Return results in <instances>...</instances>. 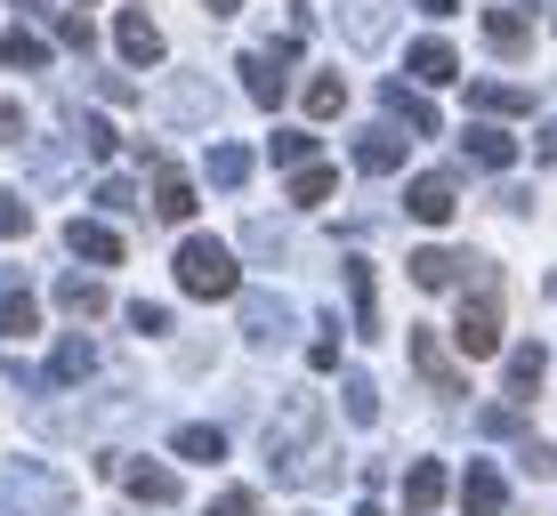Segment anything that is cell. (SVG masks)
Wrapping results in <instances>:
<instances>
[{
  "label": "cell",
  "mask_w": 557,
  "mask_h": 516,
  "mask_svg": "<svg viewBox=\"0 0 557 516\" xmlns=\"http://www.w3.org/2000/svg\"><path fill=\"white\" fill-rule=\"evenodd\" d=\"M170 266H178V291H186V299H235V291H243L235 251H226V242H210V235H186Z\"/></svg>",
  "instance_id": "obj_1"
},
{
  "label": "cell",
  "mask_w": 557,
  "mask_h": 516,
  "mask_svg": "<svg viewBox=\"0 0 557 516\" xmlns=\"http://www.w3.org/2000/svg\"><path fill=\"white\" fill-rule=\"evenodd\" d=\"M65 508H73V484L57 468H33V461L0 468V516H65Z\"/></svg>",
  "instance_id": "obj_2"
},
{
  "label": "cell",
  "mask_w": 557,
  "mask_h": 516,
  "mask_svg": "<svg viewBox=\"0 0 557 516\" xmlns=\"http://www.w3.org/2000/svg\"><path fill=\"white\" fill-rule=\"evenodd\" d=\"M323 436V404L315 395H292V404L275 412V428H267V468L283 476V484H299V452H315Z\"/></svg>",
  "instance_id": "obj_3"
},
{
  "label": "cell",
  "mask_w": 557,
  "mask_h": 516,
  "mask_svg": "<svg viewBox=\"0 0 557 516\" xmlns=\"http://www.w3.org/2000/svg\"><path fill=\"white\" fill-rule=\"evenodd\" d=\"M453 339H460V355H502V291H469L460 299V315H453Z\"/></svg>",
  "instance_id": "obj_4"
},
{
  "label": "cell",
  "mask_w": 557,
  "mask_h": 516,
  "mask_svg": "<svg viewBox=\"0 0 557 516\" xmlns=\"http://www.w3.org/2000/svg\"><path fill=\"white\" fill-rule=\"evenodd\" d=\"M412 282H420V291H453V282L485 291L493 266H485V259H469V251H436V242H429V251H412Z\"/></svg>",
  "instance_id": "obj_5"
},
{
  "label": "cell",
  "mask_w": 557,
  "mask_h": 516,
  "mask_svg": "<svg viewBox=\"0 0 557 516\" xmlns=\"http://www.w3.org/2000/svg\"><path fill=\"white\" fill-rule=\"evenodd\" d=\"M153 218H162V226H186V218H195V210H202V194H195V178H186V169L178 162H153Z\"/></svg>",
  "instance_id": "obj_6"
},
{
  "label": "cell",
  "mask_w": 557,
  "mask_h": 516,
  "mask_svg": "<svg viewBox=\"0 0 557 516\" xmlns=\"http://www.w3.org/2000/svg\"><path fill=\"white\" fill-rule=\"evenodd\" d=\"M113 49H122V65H162V25H153L146 9H113Z\"/></svg>",
  "instance_id": "obj_7"
},
{
  "label": "cell",
  "mask_w": 557,
  "mask_h": 516,
  "mask_svg": "<svg viewBox=\"0 0 557 516\" xmlns=\"http://www.w3.org/2000/svg\"><path fill=\"white\" fill-rule=\"evenodd\" d=\"M332 9H339V33H348L356 49H388V33H396L388 0H332Z\"/></svg>",
  "instance_id": "obj_8"
},
{
  "label": "cell",
  "mask_w": 557,
  "mask_h": 516,
  "mask_svg": "<svg viewBox=\"0 0 557 516\" xmlns=\"http://www.w3.org/2000/svg\"><path fill=\"white\" fill-rule=\"evenodd\" d=\"M243 331H251V348H283L292 339V307L275 291H243Z\"/></svg>",
  "instance_id": "obj_9"
},
{
  "label": "cell",
  "mask_w": 557,
  "mask_h": 516,
  "mask_svg": "<svg viewBox=\"0 0 557 516\" xmlns=\"http://www.w3.org/2000/svg\"><path fill=\"white\" fill-rule=\"evenodd\" d=\"M65 242H73V259H89V266H122V226H106V218H73L65 226Z\"/></svg>",
  "instance_id": "obj_10"
},
{
  "label": "cell",
  "mask_w": 557,
  "mask_h": 516,
  "mask_svg": "<svg viewBox=\"0 0 557 516\" xmlns=\"http://www.w3.org/2000/svg\"><path fill=\"white\" fill-rule=\"evenodd\" d=\"M405 210H412L420 226H453V210H460V202H453V178H445V169L412 178V186H405Z\"/></svg>",
  "instance_id": "obj_11"
},
{
  "label": "cell",
  "mask_w": 557,
  "mask_h": 516,
  "mask_svg": "<svg viewBox=\"0 0 557 516\" xmlns=\"http://www.w3.org/2000/svg\"><path fill=\"white\" fill-rule=\"evenodd\" d=\"M460 508H469V516H502L509 508V476L493 461H476L469 476H460Z\"/></svg>",
  "instance_id": "obj_12"
},
{
  "label": "cell",
  "mask_w": 557,
  "mask_h": 516,
  "mask_svg": "<svg viewBox=\"0 0 557 516\" xmlns=\"http://www.w3.org/2000/svg\"><path fill=\"white\" fill-rule=\"evenodd\" d=\"M412 363H420V379H429L436 395H469V388H460V372H453V355H445V339H436V331H412Z\"/></svg>",
  "instance_id": "obj_13"
},
{
  "label": "cell",
  "mask_w": 557,
  "mask_h": 516,
  "mask_svg": "<svg viewBox=\"0 0 557 516\" xmlns=\"http://www.w3.org/2000/svg\"><path fill=\"white\" fill-rule=\"evenodd\" d=\"M89 372H98V348L73 331V339H57V355H49V379H41V388H82Z\"/></svg>",
  "instance_id": "obj_14"
},
{
  "label": "cell",
  "mask_w": 557,
  "mask_h": 516,
  "mask_svg": "<svg viewBox=\"0 0 557 516\" xmlns=\"http://www.w3.org/2000/svg\"><path fill=\"white\" fill-rule=\"evenodd\" d=\"M356 169L363 178H396V169H405V138H396V129H363L356 138Z\"/></svg>",
  "instance_id": "obj_15"
},
{
  "label": "cell",
  "mask_w": 557,
  "mask_h": 516,
  "mask_svg": "<svg viewBox=\"0 0 557 516\" xmlns=\"http://www.w3.org/2000/svg\"><path fill=\"white\" fill-rule=\"evenodd\" d=\"M460 154H469L476 169H509L517 162V138H509V129H493V122H476V129H460Z\"/></svg>",
  "instance_id": "obj_16"
},
{
  "label": "cell",
  "mask_w": 557,
  "mask_h": 516,
  "mask_svg": "<svg viewBox=\"0 0 557 516\" xmlns=\"http://www.w3.org/2000/svg\"><path fill=\"white\" fill-rule=\"evenodd\" d=\"M542 372H549V348H542V339H525V348L509 355V372H502V395H517V404L542 395Z\"/></svg>",
  "instance_id": "obj_17"
},
{
  "label": "cell",
  "mask_w": 557,
  "mask_h": 516,
  "mask_svg": "<svg viewBox=\"0 0 557 516\" xmlns=\"http://www.w3.org/2000/svg\"><path fill=\"white\" fill-rule=\"evenodd\" d=\"M380 98H388V113H396V122L412 129V138H445V122H436V105H429V98H412L405 81H388V89H380Z\"/></svg>",
  "instance_id": "obj_18"
},
{
  "label": "cell",
  "mask_w": 557,
  "mask_h": 516,
  "mask_svg": "<svg viewBox=\"0 0 557 516\" xmlns=\"http://www.w3.org/2000/svg\"><path fill=\"white\" fill-rule=\"evenodd\" d=\"M243 89H251V105H283V49L243 56Z\"/></svg>",
  "instance_id": "obj_19"
},
{
  "label": "cell",
  "mask_w": 557,
  "mask_h": 516,
  "mask_svg": "<svg viewBox=\"0 0 557 516\" xmlns=\"http://www.w3.org/2000/svg\"><path fill=\"white\" fill-rule=\"evenodd\" d=\"M436 501H445V461H412L405 468V508L412 516H436Z\"/></svg>",
  "instance_id": "obj_20"
},
{
  "label": "cell",
  "mask_w": 557,
  "mask_h": 516,
  "mask_svg": "<svg viewBox=\"0 0 557 516\" xmlns=\"http://www.w3.org/2000/svg\"><path fill=\"white\" fill-rule=\"evenodd\" d=\"M202 178L219 186V194H243V186H251V154H243V146H210Z\"/></svg>",
  "instance_id": "obj_21"
},
{
  "label": "cell",
  "mask_w": 557,
  "mask_h": 516,
  "mask_svg": "<svg viewBox=\"0 0 557 516\" xmlns=\"http://www.w3.org/2000/svg\"><path fill=\"white\" fill-rule=\"evenodd\" d=\"M57 307H65V315H82V323H98V315L113 307V299H106V282H89V275H65V282H57Z\"/></svg>",
  "instance_id": "obj_22"
},
{
  "label": "cell",
  "mask_w": 557,
  "mask_h": 516,
  "mask_svg": "<svg viewBox=\"0 0 557 516\" xmlns=\"http://www.w3.org/2000/svg\"><path fill=\"white\" fill-rule=\"evenodd\" d=\"M113 476H122V484H129V492H138V501H178V476H170V468H146V461H122V468H113Z\"/></svg>",
  "instance_id": "obj_23"
},
{
  "label": "cell",
  "mask_w": 557,
  "mask_h": 516,
  "mask_svg": "<svg viewBox=\"0 0 557 516\" xmlns=\"http://www.w3.org/2000/svg\"><path fill=\"white\" fill-rule=\"evenodd\" d=\"M405 65H412V81H429V89H445V81H453V73H460V56H453L445 41H420V49L405 56Z\"/></svg>",
  "instance_id": "obj_24"
},
{
  "label": "cell",
  "mask_w": 557,
  "mask_h": 516,
  "mask_svg": "<svg viewBox=\"0 0 557 516\" xmlns=\"http://www.w3.org/2000/svg\"><path fill=\"white\" fill-rule=\"evenodd\" d=\"M332 186H339V178H332L323 162H299V169H292V210H315V202H332Z\"/></svg>",
  "instance_id": "obj_25"
},
{
  "label": "cell",
  "mask_w": 557,
  "mask_h": 516,
  "mask_svg": "<svg viewBox=\"0 0 557 516\" xmlns=\"http://www.w3.org/2000/svg\"><path fill=\"white\" fill-rule=\"evenodd\" d=\"M469 105H476V113H485V122H493V113H525V105H533V89H502V81H469Z\"/></svg>",
  "instance_id": "obj_26"
},
{
  "label": "cell",
  "mask_w": 557,
  "mask_h": 516,
  "mask_svg": "<svg viewBox=\"0 0 557 516\" xmlns=\"http://www.w3.org/2000/svg\"><path fill=\"white\" fill-rule=\"evenodd\" d=\"M0 65L41 73V65H49V41H41V33H9V41H0Z\"/></svg>",
  "instance_id": "obj_27"
},
{
  "label": "cell",
  "mask_w": 557,
  "mask_h": 516,
  "mask_svg": "<svg viewBox=\"0 0 557 516\" xmlns=\"http://www.w3.org/2000/svg\"><path fill=\"white\" fill-rule=\"evenodd\" d=\"M33 331H41V307H33L25 291H9L0 299V339H33Z\"/></svg>",
  "instance_id": "obj_28"
},
{
  "label": "cell",
  "mask_w": 557,
  "mask_h": 516,
  "mask_svg": "<svg viewBox=\"0 0 557 516\" xmlns=\"http://www.w3.org/2000/svg\"><path fill=\"white\" fill-rule=\"evenodd\" d=\"M485 41H493V49H502V56H525V41H533V33H525V16H509V9H493V16H485Z\"/></svg>",
  "instance_id": "obj_29"
},
{
  "label": "cell",
  "mask_w": 557,
  "mask_h": 516,
  "mask_svg": "<svg viewBox=\"0 0 557 516\" xmlns=\"http://www.w3.org/2000/svg\"><path fill=\"white\" fill-rule=\"evenodd\" d=\"M178 461H195V468L226 461V436H219V428H178Z\"/></svg>",
  "instance_id": "obj_30"
},
{
  "label": "cell",
  "mask_w": 557,
  "mask_h": 516,
  "mask_svg": "<svg viewBox=\"0 0 557 516\" xmlns=\"http://www.w3.org/2000/svg\"><path fill=\"white\" fill-rule=\"evenodd\" d=\"M283 242H292V226H275V218L243 226V251H251V259H283Z\"/></svg>",
  "instance_id": "obj_31"
},
{
  "label": "cell",
  "mask_w": 557,
  "mask_h": 516,
  "mask_svg": "<svg viewBox=\"0 0 557 516\" xmlns=\"http://www.w3.org/2000/svg\"><path fill=\"white\" fill-rule=\"evenodd\" d=\"M339 105H348V81H332V73H323V81H307V113H315V122H332Z\"/></svg>",
  "instance_id": "obj_32"
},
{
  "label": "cell",
  "mask_w": 557,
  "mask_h": 516,
  "mask_svg": "<svg viewBox=\"0 0 557 516\" xmlns=\"http://www.w3.org/2000/svg\"><path fill=\"white\" fill-rule=\"evenodd\" d=\"M348 419H380V379L372 372H348Z\"/></svg>",
  "instance_id": "obj_33"
},
{
  "label": "cell",
  "mask_w": 557,
  "mask_h": 516,
  "mask_svg": "<svg viewBox=\"0 0 557 516\" xmlns=\"http://www.w3.org/2000/svg\"><path fill=\"white\" fill-rule=\"evenodd\" d=\"M348 291H356V315H363V331H372V315H380V291H372V266H348Z\"/></svg>",
  "instance_id": "obj_34"
},
{
  "label": "cell",
  "mask_w": 557,
  "mask_h": 516,
  "mask_svg": "<svg viewBox=\"0 0 557 516\" xmlns=\"http://www.w3.org/2000/svg\"><path fill=\"white\" fill-rule=\"evenodd\" d=\"M162 113H170V122H178V113H186V122H202V113H210V89H170Z\"/></svg>",
  "instance_id": "obj_35"
},
{
  "label": "cell",
  "mask_w": 557,
  "mask_h": 516,
  "mask_svg": "<svg viewBox=\"0 0 557 516\" xmlns=\"http://www.w3.org/2000/svg\"><path fill=\"white\" fill-rule=\"evenodd\" d=\"M275 162H283V169L315 162V138H307V129H283V138H275Z\"/></svg>",
  "instance_id": "obj_36"
},
{
  "label": "cell",
  "mask_w": 557,
  "mask_h": 516,
  "mask_svg": "<svg viewBox=\"0 0 557 516\" xmlns=\"http://www.w3.org/2000/svg\"><path fill=\"white\" fill-rule=\"evenodd\" d=\"M0 235H33V210H25V194H9V186H0Z\"/></svg>",
  "instance_id": "obj_37"
},
{
  "label": "cell",
  "mask_w": 557,
  "mask_h": 516,
  "mask_svg": "<svg viewBox=\"0 0 557 516\" xmlns=\"http://www.w3.org/2000/svg\"><path fill=\"white\" fill-rule=\"evenodd\" d=\"M82 146H89V154H113V122H106V113H82Z\"/></svg>",
  "instance_id": "obj_38"
},
{
  "label": "cell",
  "mask_w": 557,
  "mask_h": 516,
  "mask_svg": "<svg viewBox=\"0 0 557 516\" xmlns=\"http://www.w3.org/2000/svg\"><path fill=\"white\" fill-rule=\"evenodd\" d=\"M129 331H146V339H153V331H170V307H153V299H138V307H129Z\"/></svg>",
  "instance_id": "obj_39"
},
{
  "label": "cell",
  "mask_w": 557,
  "mask_h": 516,
  "mask_svg": "<svg viewBox=\"0 0 557 516\" xmlns=\"http://www.w3.org/2000/svg\"><path fill=\"white\" fill-rule=\"evenodd\" d=\"M210 516H259V492H219V501H210Z\"/></svg>",
  "instance_id": "obj_40"
},
{
  "label": "cell",
  "mask_w": 557,
  "mask_h": 516,
  "mask_svg": "<svg viewBox=\"0 0 557 516\" xmlns=\"http://www.w3.org/2000/svg\"><path fill=\"white\" fill-rule=\"evenodd\" d=\"M0 146H25V105L0 98Z\"/></svg>",
  "instance_id": "obj_41"
},
{
  "label": "cell",
  "mask_w": 557,
  "mask_h": 516,
  "mask_svg": "<svg viewBox=\"0 0 557 516\" xmlns=\"http://www.w3.org/2000/svg\"><path fill=\"white\" fill-rule=\"evenodd\" d=\"M57 41H65V49H89V16H57Z\"/></svg>",
  "instance_id": "obj_42"
},
{
  "label": "cell",
  "mask_w": 557,
  "mask_h": 516,
  "mask_svg": "<svg viewBox=\"0 0 557 516\" xmlns=\"http://www.w3.org/2000/svg\"><path fill=\"white\" fill-rule=\"evenodd\" d=\"M525 468H533V476H557V452H549V444H525Z\"/></svg>",
  "instance_id": "obj_43"
},
{
  "label": "cell",
  "mask_w": 557,
  "mask_h": 516,
  "mask_svg": "<svg viewBox=\"0 0 557 516\" xmlns=\"http://www.w3.org/2000/svg\"><path fill=\"white\" fill-rule=\"evenodd\" d=\"M412 9H420V16H436V25H445V16L460 9V0H412Z\"/></svg>",
  "instance_id": "obj_44"
},
{
  "label": "cell",
  "mask_w": 557,
  "mask_h": 516,
  "mask_svg": "<svg viewBox=\"0 0 557 516\" xmlns=\"http://www.w3.org/2000/svg\"><path fill=\"white\" fill-rule=\"evenodd\" d=\"M9 9H16V16H49V0H9Z\"/></svg>",
  "instance_id": "obj_45"
},
{
  "label": "cell",
  "mask_w": 557,
  "mask_h": 516,
  "mask_svg": "<svg viewBox=\"0 0 557 516\" xmlns=\"http://www.w3.org/2000/svg\"><path fill=\"white\" fill-rule=\"evenodd\" d=\"M542 162H557V122L542 129Z\"/></svg>",
  "instance_id": "obj_46"
},
{
  "label": "cell",
  "mask_w": 557,
  "mask_h": 516,
  "mask_svg": "<svg viewBox=\"0 0 557 516\" xmlns=\"http://www.w3.org/2000/svg\"><path fill=\"white\" fill-rule=\"evenodd\" d=\"M202 9H210V16H235V9H243V0H202Z\"/></svg>",
  "instance_id": "obj_47"
},
{
  "label": "cell",
  "mask_w": 557,
  "mask_h": 516,
  "mask_svg": "<svg viewBox=\"0 0 557 516\" xmlns=\"http://www.w3.org/2000/svg\"><path fill=\"white\" fill-rule=\"evenodd\" d=\"M356 516H380V501H363V508H356Z\"/></svg>",
  "instance_id": "obj_48"
},
{
  "label": "cell",
  "mask_w": 557,
  "mask_h": 516,
  "mask_svg": "<svg viewBox=\"0 0 557 516\" xmlns=\"http://www.w3.org/2000/svg\"><path fill=\"white\" fill-rule=\"evenodd\" d=\"M549 299H557V275H549Z\"/></svg>",
  "instance_id": "obj_49"
},
{
  "label": "cell",
  "mask_w": 557,
  "mask_h": 516,
  "mask_svg": "<svg viewBox=\"0 0 557 516\" xmlns=\"http://www.w3.org/2000/svg\"><path fill=\"white\" fill-rule=\"evenodd\" d=\"M299 516H315V508H299Z\"/></svg>",
  "instance_id": "obj_50"
}]
</instances>
